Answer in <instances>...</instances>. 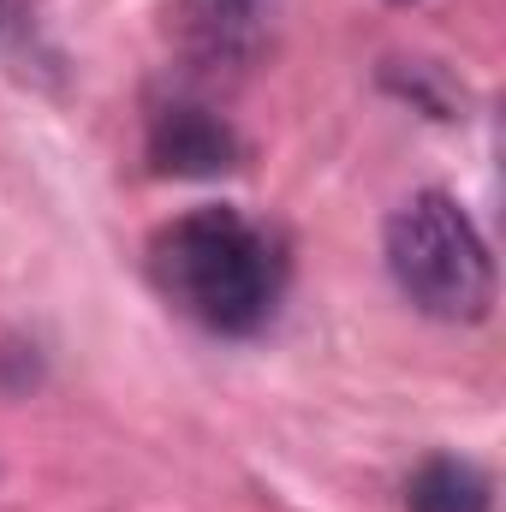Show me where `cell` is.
<instances>
[{
    "label": "cell",
    "mask_w": 506,
    "mask_h": 512,
    "mask_svg": "<svg viewBox=\"0 0 506 512\" xmlns=\"http://www.w3.org/2000/svg\"><path fill=\"white\" fill-rule=\"evenodd\" d=\"M286 0H167L161 24L191 78H245L274 42Z\"/></svg>",
    "instance_id": "3"
},
{
    "label": "cell",
    "mask_w": 506,
    "mask_h": 512,
    "mask_svg": "<svg viewBox=\"0 0 506 512\" xmlns=\"http://www.w3.org/2000/svg\"><path fill=\"white\" fill-rule=\"evenodd\" d=\"M489 477L471 459H423L405 483V507L411 512H489Z\"/></svg>",
    "instance_id": "5"
},
{
    "label": "cell",
    "mask_w": 506,
    "mask_h": 512,
    "mask_svg": "<svg viewBox=\"0 0 506 512\" xmlns=\"http://www.w3.org/2000/svg\"><path fill=\"white\" fill-rule=\"evenodd\" d=\"M149 161L155 173H173V179H209L239 161V137L203 102H167L149 120Z\"/></svg>",
    "instance_id": "4"
},
{
    "label": "cell",
    "mask_w": 506,
    "mask_h": 512,
    "mask_svg": "<svg viewBox=\"0 0 506 512\" xmlns=\"http://www.w3.org/2000/svg\"><path fill=\"white\" fill-rule=\"evenodd\" d=\"M393 6H411V0H393Z\"/></svg>",
    "instance_id": "6"
},
{
    "label": "cell",
    "mask_w": 506,
    "mask_h": 512,
    "mask_svg": "<svg viewBox=\"0 0 506 512\" xmlns=\"http://www.w3.org/2000/svg\"><path fill=\"white\" fill-rule=\"evenodd\" d=\"M393 286L435 322H483L495 304V256L477 221L447 191H417L381 233Z\"/></svg>",
    "instance_id": "2"
},
{
    "label": "cell",
    "mask_w": 506,
    "mask_h": 512,
    "mask_svg": "<svg viewBox=\"0 0 506 512\" xmlns=\"http://www.w3.org/2000/svg\"><path fill=\"white\" fill-rule=\"evenodd\" d=\"M149 274L173 310L209 334H256L286 286V256L239 209H191L149 239Z\"/></svg>",
    "instance_id": "1"
}]
</instances>
